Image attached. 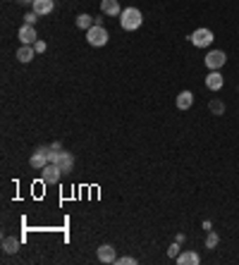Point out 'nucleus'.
<instances>
[{
	"label": "nucleus",
	"mask_w": 239,
	"mask_h": 265,
	"mask_svg": "<svg viewBox=\"0 0 239 265\" xmlns=\"http://www.w3.org/2000/svg\"><path fill=\"white\" fill-rule=\"evenodd\" d=\"M144 22V14L139 7H124V10L120 12V26L124 29V31H136Z\"/></svg>",
	"instance_id": "nucleus-1"
},
{
	"label": "nucleus",
	"mask_w": 239,
	"mask_h": 265,
	"mask_svg": "<svg viewBox=\"0 0 239 265\" xmlns=\"http://www.w3.org/2000/svg\"><path fill=\"white\" fill-rule=\"evenodd\" d=\"M48 148H50V146H48ZM50 163H55V165L60 167V170H62V172H72V165H74V158H72V153H70V151H53V148H50Z\"/></svg>",
	"instance_id": "nucleus-2"
},
{
	"label": "nucleus",
	"mask_w": 239,
	"mask_h": 265,
	"mask_svg": "<svg viewBox=\"0 0 239 265\" xmlns=\"http://www.w3.org/2000/svg\"><path fill=\"white\" fill-rule=\"evenodd\" d=\"M108 38H110V33L106 31V26H98V24H94L86 31V41L94 48H103V45L108 43Z\"/></svg>",
	"instance_id": "nucleus-3"
},
{
	"label": "nucleus",
	"mask_w": 239,
	"mask_h": 265,
	"mask_svg": "<svg viewBox=\"0 0 239 265\" xmlns=\"http://www.w3.org/2000/svg\"><path fill=\"white\" fill-rule=\"evenodd\" d=\"M189 38H192V45H194V48H208V45L216 41V36H213L210 29H196Z\"/></svg>",
	"instance_id": "nucleus-4"
},
{
	"label": "nucleus",
	"mask_w": 239,
	"mask_h": 265,
	"mask_svg": "<svg viewBox=\"0 0 239 265\" xmlns=\"http://www.w3.org/2000/svg\"><path fill=\"white\" fill-rule=\"evenodd\" d=\"M206 69L208 72H216V69H220V67H225V62H228V55L222 53V50H208L206 53Z\"/></svg>",
	"instance_id": "nucleus-5"
},
{
	"label": "nucleus",
	"mask_w": 239,
	"mask_h": 265,
	"mask_svg": "<svg viewBox=\"0 0 239 265\" xmlns=\"http://www.w3.org/2000/svg\"><path fill=\"white\" fill-rule=\"evenodd\" d=\"M48 153H50V148H48V146H41V148H36V151H34L32 160H29L34 170H44V167L50 163V155H48Z\"/></svg>",
	"instance_id": "nucleus-6"
},
{
	"label": "nucleus",
	"mask_w": 239,
	"mask_h": 265,
	"mask_svg": "<svg viewBox=\"0 0 239 265\" xmlns=\"http://www.w3.org/2000/svg\"><path fill=\"white\" fill-rule=\"evenodd\" d=\"M41 172H44V175H41V179H44L46 184H58V182H60V177L65 175V172H62L60 167L55 165V163H48V165H46Z\"/></svg>",
	"instance_id": "nucleus-7"
},
{
	"label": "nucleus",
	"mask_w": 239,
	"mask_h": 265,
	"mask_svg": "<svg viewBox=\"0 0 239 265\" xmlns=\"http://www.w3.org/2000/svg\"><path fill=\"white\" fill-rule=\"evenodd\" d=\"M17 36H20L22 45H34L36 41H38V36H36V29H34V24H24V26H20Z\"/></svg>",
	"instance_id": "nucleus-8"
},
{
	"label": "nucleus",
	"mask_w": 239,
	"mask_h": 265,
	"mask_svg": "<svg viewBox=\"0 0 239 265\" xmlns=\"http://www.w3.org/2000/svg\"><path fill=\"white\" fill-rule=\"evenodd\" d=\"M222 84H225V79H222V74H220V69L208 72V77H206V88L208 91H220Z\"/></svg>",
	"instance_id": "nucleus-9"
},
{
	"label": "nucleus",
	"mask_w": 239,
	"mask_h": 265,
	"mask_svg": "<svg viewBox=\"0 0 239 265\" xmlns=\"http://www.w3.org/2000/svg\"><path fill=\"white\" fill-rule=\"evenodd\" d=\"M98 261H100V263H115V261H118V256H115V249H112L110 244H103V246H98Z\"/></svg>",
	"instance_id": "nucleus-10"
},
{
	"label": "nucleus",
	"mask_w": 239,
	"mask_h": 265,
	"mask_svg": "<svg viewBox=\"0 0 239 265\" xmlns=\"http://www.w3.org/2000/svg\"><path fill=\"white\" fill-rule=\"evenodd\" d=\"M100 12H103V14H110V17H115V14L120 17L122 7H120L118 0H100Z\"/></svg>",
	"instance_id": "nucleus-11"
},
{
	"label": "nucleus",
	"mask_w": 239,
	"mask_h": 265,
	"mask_svg": "<svg viewBox=\"0 0 239 265\" xmlns=\"http://www.w3.org/2000/svg\"><path fill=\"white\" fill-rule=\"evenodd\" d=\"M192 105H194V93H192V91L177 93V108H180V110H189Z\"/></svg>",
	"instance_id": "nucleus-12"
},
{
	"label": "nucleus",
	"mask_w": 239,
	"mask_h": 265,
	"mask_svg": "<svg viewBox=\"0 0 239 265\" xmlns=\"http://www.w3.org/2000/svg\"><path fill=\"white\" fill-rule=\"evenodd\" d=\"M180 265H198L201 263V258H198V254H194V251H182V254L174 258Z\"/></svg>",
	"instance_id": "nucleus-13"
},
{
	"label": "nucleus",
	"mask_w": 239,
	"mask_h": 265,
	"mask_svg": "<svg viewBox=\"0 0 239 265\" xmlns=\"http://www.w3.org/2000/svg\"><path fill=\"white\" fill-rule=\"evenodd\" d=\"M32 7H34L36 14H50L53 7H55V2H53V0H34Z\"/></svg>",
	"instance_id": "nucleus-14"
},
{
	"label": "nucleus",
	"mask_w": 239,
	"mask_h": 265,
	"mask_svg": "<svg viewBox=\"0 0 239 265\" xmlns=\"http://www.w3.org/2000/svg\"><path fill=\"white\" fill-rule=\"evenodd\" d=\"M34 55H36V48L34 45H20L17 48V60L20 62H32Z\"/></svg>",
	"instance_id": "nucleus-15"
},
{
	"label": "nucleus",
	"mask_w": 239,
	"mask_h": 265,
	"mask_svg": "<svg viewBox=\"0 0 239 265\" xmlns=\"http://www.w3.org/2000/svg\"><path fill=\"white\" fill-rule=\"evenodd\" d=\"M2 249H5V254H17V251H20V239H14V237H5Z\"/></svg>",
	"instance_id": "nucleus-16"
},
{
	"label": "nucleus",
	"mask_w": 239,
	"mask_h": 265,
	"mask_svg": "<svg viewBox=\"0 0 239 265\" xmlns=\"http://www.w3.org/2000/svg\"><path fill=\"white\" fill-rule=\"evenodd\" d=\"M94 19H96V17H91V14H79V17H76V26L88 31V29L94 26Z\"/></svg>",
	"instance_id": "nucleus-17"
},
{
	"label": "nucleus",
	"mask_w": 239,
	"mask_h": 265,
	"mask_svg": "<svg viewBox=\"0 0 239 265\" xmlns=\"http://www.w3.org/2000/svg\"><path fill=\"white\" fill-rule=\"evenodd\" d=\"M208 108H210V112H213V115H225V103H222V100H210V105H208Z\"/></svg>",
	"instance_id": "nucleus-18"
},
{
	"label": "nucleus",
	"mask_w": 239,
	"mask_h": 265,
	"mask_svg": "<svg viewBox=\"0 0 239 265\" xmlns=\"http://www.w3.org/2000/svg\"><path fill=\"white\" fill-rule=\"evenodd\" d=\"M218 244H220V237H218L213 230H210V232H206V249H216Z\"/></svg>",
	"instance_id": "nucleus-19"
},
{
	"label": "nucleus",
	"mask_w": 239,
	"mask_h": 265,
	"mask_svg": "<svg viewBox=\"0 0 239 265\" xmlns=\"http://www.w3.org/2000/svg\"><path fill=\"white\" fill-rule=\"evenodd\" d=\"M180 254H182V251H180V242H174L168 246V256H170V258H177Z\"/></svg>",
	"instance_id": "nucleus-20"
},
{
	"label": "nucleus",
	"mask_w": 239,
	"mask_h": 265,
	"mask_svg": "<svg viewBox=\"0 0 239 265\" xmlns=\"http://www.w3.org/2000/svg\"><path fill=\"white\" fill-rule=\"evenodd\" d=\"M115 263H118V265H136V258H132V256H122V258H118Z\"/></svg>",
	"instance_id": "nucleus-21"
},
{
	"label": "nucleus",
	"mask_w": 239,
	"mask_h": 265,
	"mask_svg": "<svg viewBox=\"0 0 239 265\" xmlns=\"http://www.w3.org/2000/svg\"><path fill=\"white\" fill-rule=\"evenodd\" d=\"M38 17H41V14H36V12H26V14H24V24H36Z\"/></svg>",
	"instance_id": "nucleus-22"
},
{
	"label": "nucleus",
	"mask_w": 239,
	"mask_h": 265,
	"mask_svg": "<svg viewBox=\"0 0 239 265\" xmlns=\"http://www.w3.org/2000/svg\"><path fill=\"white\" fill-rule=\"evenodd\" d=\"M34 48H36V53H46V48H48V45H46V41H36Z\"/></svg>",
	"instance_id": "nucleus-23"
},
{
	"label": "nucleus",
	"mask_w": 239,
	"mask_h": 265,
	"mask_svg": "<svg viewBox=\"0 0 239 265\" xmlns=\"http://www.w3.org/2000/svg\"><path fill=\"white\" fill-rule=\"evenodd\" d=\"M210 227H213V225H210V220H204V230H206V232H210Z\"/></svg>",
	"instance_id": "nucleus-24"
},
{
	"label": "nucleus",
	"mask_w": 239,
	"mask_h": 265,
	"mask_svg": "<svg viewBox=\"0 0 239 265\" xmlns=\"http://www.w3.org/2000/svg\"><path fill=\"white\" fill-rule=\"evenodd\" d=\"M22 5H34V0H20Z\"/></svg>",
	"instance_id": "nucleus-25"
}]
</instances>
